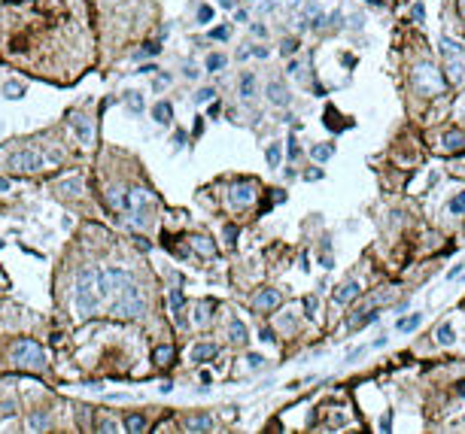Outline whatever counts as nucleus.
<instances>
[{
    "mask_svg": "<svg viewBox=\"0 0 465 434\" xmlns=\"http://www.w3.org/2000/svg\"><path fill=\"white\" fill-rule=\"evenodd\" d=\"M43 164H46V158L40 149H22V152L10 155V170H16V173H34Z\"/></svg>",
    "mask_w": 465,
    "mask_h": 434,
    "instance_id": "423d86ee",
    "label": "nucleus"
},
{
    "mask_svg": "<svg viewBox=\"0 0 465 434\" xmlns=\"http://www.w3.org/2000/svg\"><path fill=\"white\" fill-rule=\"evenodd\" d=\"M213 313H216V304H213V301H201V304H198V310H195V322H198L201 328H204V325H210Z\"/></svg>",
    "mask_w": 465,
    "mask_h": 434,
    "instance_id": "2eb2a0df",
    "label": "nucleus"
},
{
    "mask_svg": "<svg viewBox=\"0 0 465 434\" xmlns=\"http://www.w3.org/2000/svg\"><path fill=\"white\" fill-rule=\"evenodd\" d=\"M231 207H238V210H244V207H250L252 201H256V185L252 182H238V185H231Z\"/></svg>",
    "mask_w": 465,
    "mask_h": 434,
    "instance_id": "6e6552de",
    "label": "nucleus"
},
{
    "mask_svg": "<svg viewBox=\"0 0 465 434\" xmlns=\"http://www.w3.org/2000/svg\"><path fill=\"white\" fill-rule=\"evenodd\" d=\"M252 91H256V76L252 73H244V79H240V97H252Z\"/></svg>",
    "mask_w": 465,
    "mask_h": 434,
    "instance_id": "cd10ccee",
    "label": "nucleus"
},
{
    "mask_svg": "<svg viewBox=\"0 0 465 434\" xmlns=\"http://www.w3.org/2000/svg\"><path fill=\"white\" fill-rule=\"evenodd\" d=\"M12 362L18 368H30V371H43L46 368V355L40 349V343H34V340H18L12 346Z\"/></svg>",
    "mask_w": 465,
    "mask_h": 434,
    "instance_id": "7ed1b4c3",
    "label": "nucleus"
},
{
    "mask_svg": "<svg viewBox=\"0 0 465 434\" xmlns=\"http://www.w3.org/2000/svg\"><path fill=\"white\" fill-rule=\"evenodd\" d=\"M16 410V404H0V416H10Z\"/></svg>",
    "mask_w": 465,
    "mask_h": 434,
    "instance_id": "8fccbe9b",
    "label": "nucleus"
},
{
    "mask_svg": "<svg viewBox=\"0 0 465 434\" xmlns=\"http://www.w3.org/2000/svg\"><path fill=\"white\" fill-rule=\"evenodd\" d=\"M182 304H186V295H182L180 289H174V292L168 295V307H170L174 313H180V310H182Z\"/></svg>",
    "mask_w": 465,
    "mask_h": 434,
    "instance_id": "c85d7f7f",
    "label": "nucleus"
},
{
    "mask_svg": "<svg viewBox=\"0 0 465 434\" xmlns=\"http://www.w3.org/2000/svg\"><path fill=\"white\" fill-rule=\"evenodd\" d=\"M380 428H383V431H390V428H392V419H390V413H386V419H380Z\"/></svg>",
    "mask_w": 465,
    "mask_h": 434,
    "instance_id": "3c124183",
    "label": "nucleus"
},
{
    "mask_svg": "<svg viewBox=\"0 0 465 434\" xmlns=\"http://www.w3.org/2000/svg\"><path fill=\"white\" fill-rule=\"evenodd\" d=\"M128 201H131V210L137 213V225H146V210L152 207V194L146 188H131Z\"/></svg>",
    "mask_w": 465,
    "mask_h": 434,
    "instance_id": "0eeeda50",
    "label": "nucleus"
},
{
    "mask_svg": "<svg viewBox=\"0 0 465 434\" xmlns=\"http://www.w3.org/2000/svg\"><path fill=\"white\" fill-rule=\"evenodd\" d=\"M414 88H420L422 94H438L444 88V79L432 64H416L414 67Z\"/></svg>",
    "mask_w": 465,
    "mask_h": 434,
    "instance_id": "39448f33",
    "label": "nucleus"
},
{
    "mask_svg": "<svg viewBox=\"0 0 465 434\" xmlns=\"http://www.w3.org/2000/svg\"><path fill=\"white\" fill-rule=\"evenodd\" d=\"M280 301H283L280 292H274V289H262V292H256L252 307L262 310V313H270V310H277V307H280Z\"/></svg>",
    "mask_w": 465,
    "mask_h": 434,
    "instance_id": "9d476101",
    "label": "nucleus"
},
{
    "mask_svg": "<svg viewBox=\"0 0 465 434\" xmlns=\"http://www.w3.org/2000/svg\"><path fill=\"white\" fill-rule=\"evenodd\" d=\"M70 118V128H73V134L80 137V143L82 146H92V140H94V131H92V122L82 115V112H70L67 115Z\"/></svg>",
    "mask_w": 465,
    "mask_h": 434,
    "instance_id": "1a4fd4ad",
    "label": "nucleus"
},
{
    "mask_svg": "<svg viewBox=\"0 0 465 434\" xmlns=\"http://www.w3.org/2000/svg\"><path fill=\"white\" fill-rule=\"evenodd\" d=\"M447 73H450V79H459V73H462V67H459L456 61H450V67H447Z\"/></svg>",
    "mask_w": 465,
    "mask_h": 434,
    "instance_id": "a19ab883",
    "label": "nucleus"
},
{
    "mask_svg": "<svg viewBox=\"0 0 465 434\" xmlns=\"http://www.w3.org/2000/svg\"><path fill=\"white\" fill-rule=\"evenodd\" d=\"M207 18H210V6H201L198 9V21H207Z\"/></svg>",
    "mask_w": 465,
    "mask_h": 434,
    "instance_id": "09e8293b",
    "label": "nucleus"
},
{
    "mask_svg": "<svg viewBox=\"0 0 465 434\" xmlns=\"http://www.w3.org/2000/svg\"><path fill=\"white\" fill-rule=\"evenodd\" d=\"M258 337H262L264 343H274V331H270V328H262V331H258Z\"/></svg>",
    "mask_w": 465,
    "mask_h": 434,
    "instance_id": "37998d69",
    "label": "nucleus"
},
{
    "mask_svg": "<svg viewBox=\"0 0 465 434\" xmlns=\"http://www.w3.org/2000/svg\"><path fill=\"white\" fill-rule=\"evenodd\" d=\"M58 191H61L64 197H80V194H82V179H80V176H70V179H64V182L58 185Z\"/></svg>",
    "mask_w": 465,
    "mask_h": 434,
    "instance_id": "dca6fc26",
    "label": "nucleus"
},
{
    "mask_svg": "<svg viewBox=\"0 0 465 434\" xmlns=\"http://www.w3.org/2000/svg\"><path fill=\"white\" fill-rule=\"evenodd\" d=\"M374 322H377V310L353 313V316H350V331H356V328H368V325H374Z\"/></svg>",
    "mask_w": 465,
    "mask_h": 434,
    "instance_id": "ddd939ff",
    "label": "nucleus"
},
{
    "mask_svg": "<svg viewBox=\"0 0 465 434\" xmlns=\"http://www.w3.org/2000/svg\"><path fill=\"white\" fill-rule=\"evenodd\" d=\"M304 313H307V319H314V316H316V295H310L304 301Z\"/></svg>",
    "mask_w": 465,
    "mask_h": 434,
    "instance_id": "c9c22d12",
    "label": "nucleus"
},
{
    "mask_svg": "<svg viewBox=\"0 0 465 434\" xmlns=\"http://www.w3.org/2000/svg\"><path fill=\"white\" fill-rule=\"evenodd\" d=\"M268 97H270V103H277V106H286L289 103V91L280 82H270L268 85Z\"/></svg>",
    "mask_w": 465,
    "mask_h": 434,
    "instance_id": "a211bd4d",
    "label": "nucleus"
},
{
    "mask_svg": "<svg viewBox=\"0 0 465 434\" xmlns=\"http://www.w3.org/2000/svg\"><path fill=\"white\" fill-rule=\"evenodd\" d=\"M280 149H283L280 143H270V146H268L264 155H268V164H270V167H277V164H280Z\"/></svg>",
    "mask_w": 465,
    "mask_h": 434,
    "instance_id": "7c9ffc66",
    "label": "nucleus"
},
{
    "mask_svg": "<svg viewBox=\"0 0 465 434\" xmlns=\"http://www.w3.org/2000/svg\"><path fill=\"white\" fill-rule=\"evenodd\" d=\"M174 355H176L174 346H158V349L152 352V359H155V365H170V362H174Z\"/></svg>",
    "mask_w": 465,
    "mask_h": 434,
    "instance_id": "b1692460",
    "label": "nucleus"
},
{
    "mask_svg": "<svg viewBox=\"0 0 465 434\" xmlns=\"http://www.w3.org/2000/svg\"><path fill=\"white\" fill-rule=\"evenodd\" d=\"M0 246H4V240H0Z\"/></svg>",
    "mask_w": 465,
    "mask_h": 434,
    "instance_id": "6e6d98bb",
    "label": "nucleus"
},
{
    "mask_svg": "<svg viewBox=\"0 0 465 434\" xmlns=\"http://www.w3.org/2000/svg\"><path fill=\"white\" fill-rule=\"evenodd\" d=\"M128 283H131V276H128V270H122V267H104V270H98V295H100V298L119 295Z\"/></svg>",
    "mask_w": 465,
    "mask_h": 434,
    "instance_id": "20e7f679",
    "label": "nucleus"
},
{
    "mask_svg": "<svg viewBox=\"0 0 465 434\" xmlns=\"http://www.w3.org/2000/svg\"><path fill=\"white\" fill-rule=\"evenodd\" d=\"M441 143H444V149H450V152H459V149H465V134H462V131H447Z\"/></svg>",
    "mask_w": 465,
    "mask_h": 434,
    "instance_id": "6ab92c4d",
    "label": "nucleus"
},
{
    "mask_svg": "<svg viewBox=\"0 0 465 434\" xmlns=\"http://www.w3.org/2000/svg\"><path fill=\"white\" fill-rule=\"evenodd\" d=\"M295 49H298V43H295V39H283V55H292Z\"/></svg>",
    "mask_w": 465,
    "mask_h": 434,
    "instance_id": "ea45409f",
    "label": "nucleus"
},
{
    "mask_svg": "<svg viewBox=\"0 0 465 434\" xmlns=\"http://www.w3.org/2000/svg\"><path fill=\"white\" fill-rule=\"evenodd\" d=\"M234 240H238V228L228 225V228H225V243H234Z\"/></svg>",
    "mask_w": 465,
    "mask_h": 434,
    "instance_id": "58836bf2",
    "label": "nucleus"
},
{
    "mask_svg": "<svg viewBox=\"0 0 465 434\" xmlns=\"http://www.w3.org/2000/svg\"><path fill=\"white\" fill-rule=\"evenodd\" d=\"M356 295H359V283H356V280H346V283L334 292V301H338V304H350Z\"/></svg>",
    "mask_w": 465,
    "mask_h": 434,
    "instance_id": "9b49d317",
    "label": "nucleus"
},
{
    "mask_svg": "<svg viewBox=\"0 0 465 434\" xmlns=\"http://www.w3.org/2000/svg\"><path fill=\"white\" fill-rule=\"evenodd\" d=\"M210 97H216V94H213V88H201V91L195 94V100H198V103H207Z\"/></svg>",
    "mask_w": 465,
    "mask_h": 434,
    "instance_id": "4c0bfd02",
    "label": "nucleus"
},
{
    "mask_svg": "<svg viewBox=\"0 0 465 434\" xmlns=\"http://www.w3.org/2000/svg\"><path fill=\"white\" fill-rule=\"evenodd\" d=\"M210 36H216V39H228V27H216V30H210Z\"/></svg>",
    "mask_w": 465,
    "mask_h": 434,
    "instance_id": "a18cd8bd",
    "label": "nucleus"
},
{
    "mask_svg": "<svg viewBox=\"0 0 465 434\" xmlns=\"http://www.w3.org/2000/svg\"><path fill=\"white\" fill-rule=\"evenodd\" d=\"M110 207H112L116 213H125V210H131L128 191H122V188H112V191H110Z\"/></svg>",
    "mask_w": 465,
    "mask_h": 434,
    "instance_id": "4468645a",
    "label": "nucleus"
},
{
    "mask_svg": "<svg viewBox=\"0 0 465 434\" xmlns=\"http://www.w3.org/2000/svg\"><path fill=\"white\" fill-rule=\"evenodd\" d=\"M459 395H462V398H465V383H462V386H459Z\"/></svg>",
    "mask_w": 465,
    "mask_h": 434,
    "instance_id": "5fc2aeb1",
    "label": "nucleus"
},
{
    "mask_svg": "<svg viewBox=\"0 0 465 434\" xmlns=\"http://www.w3.org/2000/svg\"><path fill=\"white\" fill-rule=\"evenodd\" d=\"M164 85H170V76H168V73H164V76H158V79H155V88H158V91H162Z\"/></svg>",
    "mask_w": 465,
    "mask_h": 434,
    "instance_id": "c03bdc74",
    "label": "nucleus"
},
{
    "mask_svg": "<svg viewBox=\"0 0 465 434\" xmlns=\"http://www.w3.org/2000/svg\"><path fill=\"white\" fill-rule=\"evenodd\" d=\"M188 243L195 246V252H201V255H207V258H210L213 252H216L213 240H210V237H204V234H192V237H188Z\"/></svg>",
    "mask_w": 465,
    "mask_h": 434,
    "instance_id": "f8f14e48",
    "label": "nucleus"
},
{
    "mask_svg": "<svg viewBox=\"0 0 465 434\" xmlns=\"http://www.w3.org/2000/svg\"><path fill=\"white\" fill-rule=\"evenodd\" d=\"M310 152H314V158H316V161H328V158H332V152H334V149H332L328 143H320V146H314V149H310Z\"/></svg>",
    "mask_w": 465,
    "mask_h": 434,
    "instance_id": "c756f323",
    "label": "nucleus"
},
{
    "mask_svg": "<svg viewBox=\"0 0 465 434\" xmlns=\"http://www.w3.org/2000/svg\"><path fill=\"white\" fill-rule=\"evenodd\" d=\"M438 340H441V343H453V328H450L447 322L438 328Z\"/></svg>",
    "mask_w": 465,
    "mask_h": 434,
    "instance_id": "f704fd0d",
    "label": "nucleus"
},
{
    "mask_svg": "<svg viewBox=\"0 0 465 434\" xmlns=\"http://www.w3.org/2000/svg\"><path fill=\"white\" fill-rule=\"evenodd\" d=\"M28 428H30V431H46V428H49V416H46V413H34V416L28 419Z\"/></svg>",
    "mask_w": 465,
    "mask_h": 434,
    "instance_id": "a878e982",
    "label": "nucleus"
},
{
    "mask_svg": "<svg viewBox=\"0 0 465 434\" xmlns=\"http://www.w3.org/2000/svg\"><path fill=\"white\" fill-rule=\"evenodd\" d=\"M125 428H128L131 434H137V431H143V428H146V419H143L140 413H131V416L125 419Z\"/></svg>",
    "mask_w": 465,
    "mask_h": 434,
    "instance_id": "bb28decb",
    "label": "nucleus"
},
{
    "mask_svg": "<svg viewBox=\"0 0 465 434\" xmlns=\"http://www.w3.org/2000/svg\"><path fill=\"white\" fill-rule=\"evenodd\" d=\"M140 313H143V298H140V289H137L134 283H128V286L119 292L116 304H112V316H116V319H137Z\"/></svg>",
    "mask_w": 465,
    "mask_h": 434,
    "instance_id": "f03ea898",
    "label": "nucleus"
},
{
    "mask_svg": "<svg viewBox=\"0 0 465 434\" xmlns=\"http://www.w3.org/2000/svg\"><path fill=\"white\" fill-rule=\"evenodd\" d=\"M304 179H307V182H310V179H322V170H307Z\"/></svg>",
    "mask_w": 465,
    "mask_h": 434,
    "instance_id": "de8ad7c7",
    "label": "nucleus"
},
{
    "mask_svg": "<svg viewBox=\"0 0 465 434\" xmlns=\"http://www.w3.org/2000/svg\"><path fill=\"white\" fill-rule=\"evenodd\" d=\"M128 109H131V112H143V97H140L137 91L128 94Z\"/></svg>",
    "mask_w": 465,
    "mask_h": 434,
    "instance_id": "473e14b6",
    "label": "nucleus"
},
{
    "mask_svg": "<svg viewBox=\"0 0 465 434\" xmlns=\"http://www.w3.org/2000/svg\"><path fill=\"white\" fill-rule=\"evenodd\" d=\"M228 334H231V340H234V343H246V325H244L240 319H231Z\"/></svg>",
    "mask_w": 465,
    "mask_h": 434,
    "instance_id": "5701e85b",
    "label": "nucleus"
},
{
    "mask_svg": "<svg viewBox=\"0 0 465 434\" xmlns=\"http://www.w3.org/2000/svg\"><path fill=\"white\" fill-rule=\"evenodd\" d=\"M298 155H301V149H298V140L292 137L289 140V158H298Z\"/></svg>",
    "mask_w": 465,
    "mask_h": 434,
    "instance_id": "79ce46f5",
    "label": "nucleus"
},
{
    "mask_svg": "<svg viewBox=\"0 0 465 434\" xmlns=\"http://www.w3.org/2000/svg\"><path fill=\"white\" fill-rule=\"evenodd\" d=\"M152 115H155V122H158V125H170L174 106H170L168 100H158V103H155V109H152Z\"/></svg>",
    "mask_w": 465,
    "mask_h": 434,
    "instance_id": "f3484780",
    "label": "nucleus"
},
{
    "mask_svg": "<svg viewBox=\"0 0 465 434\" xmlns=\"http://www.w3.org/2000/svg\"><path fill=\"white\" fill-rule=\"evenodd\" d=\"M456 9H459V15L465 18V0H459V6H456Z\"/></svg>",
    "mask_w": 465,
    "mask_h": 434,
    "instance_id": "864d4df0",
    "label": "nucleus"
},
{
    "mask_svg": "<svg viewBox=\"0 0 465 434\" xmlns=\"http://www.w3.org/2000/svg\"><path fill=\"white\" fill-rule=\"evenodd\" d=\"M98 273L92 267H82L76 273V310L80 316H92L98 307Z\"/></svg>",
    "mask_w": 465,
    "mask_h": 434,
    "instance_id": "f257e3e1",
    "label": "nucleus"
},
{
    "mask_svg": "<svg viewBox=\"0 0 465 434\" xmlns=\"http://www.w3.org/2000/svg\"><path fill=\"white\" fill-rule=\"evenodd\" d=\"M213 428V416H192L186 422V431H210Z\"/></svg>",
    "mask_w": 465,
    "mask_h": 434,
    "instance_id": "412c9836",
    "label": "nucleus"
},
{
    "mask_svg": "<svg viewBox=\"0 0 465 434\" xmlns=\"http://www.w3.org/2000/svg\"><path fill=\"white\" fill-rule=\"evenodd\" d=\"M441 49H444V55H447V58H453V55H459V52H462L459 46H453V43H450V39H441Z\"/></svg>",
    "mask_w": 465,
    "mask_h": 434,
    "instance_id": "e433bc0d",
    "label": "nucleus"
},
{
    "mask_svg": "<svg viewBox=\"0 0 465 434\" xmlns=\"http://www.w3.org/2000/svg\"><path fill=\"white\" fill-rule=\"evenodd\" d=\"M225 67V55H210L207 58V70L213 73V70H222Z\"/></svg>",
    "mask_w": 465,
    "mask_h": 434,
    "instance_id": "72a5a7b5",
    "label": "nucleus"
},
{
    "mask_svg": "<svg viewBox=\"0 0 465 434\" xmlns=\"http://www.w3.org/2000/svg\"><path fill=\"white\" fill-rule=\"evenodd\" d=\"M447 210H450L453 216H465V191H459V194H453V197H450Z\"/></svg>",
    "mask_w": 465,
    "mask_h": 434,
    "instance_id": "393cba45",
    "label": "nucleus"
},
{
    "mask_svg": "<svg viewBox=\"0 0 465 434\" xmlns=\"http://www.w3.org/2000/svg\"><path fill=\"white\" fill-rule=\"evenodd\" d=\"M216 352L219 349L213 343H198L195 349H192V359H195V362H210V359H216Z\"/></svg>",
    "mask_w": 465,
    "mask_h": 434,
    "instance_id": "aec40b11",
    "label": "nucleus"
},
{
    "mask_svg": "<svg viewBox=\"0 0 465 434\" xmlns=\"http://www.w3.org/2000/svg\"><path fill=\"white\" fill-rule=\"evenodd\" d=\"M4 91H6V97H12V100H16V97H22V94H24V85H22V82H6V85H4Z\"/></svg>",
    "mask_w": 465,
    "mask_h": 434,
    "instance_id": "2f4dec72",
    "label": "nucleus"
},
{
    "mask_svg": "<svg viewBox=\"0 0 465 434\" xmlns=\"http://www.w3.org/2000/svg\"><path fill=\"white\" fill-rule=\"evenodd\" d=\"M422 15H426V12H422V3H416V6H414V18L422 21Z\"/></svg>",
    "mask_w": 465,
    "mask_h": 434,
    "instance_id": "603ef678",
    "label": "nucleus"
},
{
    "mask_svg": "<svg viewBox=\"0 0 465 434\" xmlns=\"http://www.w3.org/2000/svg\"><path fill=\"white\" fill-rule=\"evenodd\" d=\"M98 431H116V422L104 419V422H98Z\"/></svg>",
    "mask_w": 465,
    "mask_h": 434,
    "instance_id": "49530a36",
    "label": "nucleus"
},
{
    "mask_svg": "<svg viewBox=\"0 0 465 434\" xmlns=\"http://www.w3.org/2000/svg\"><path fill=\"white\" fill-rule=\"evenodd\" d=\"M420 325H422V316H420V313H410L408 319L398 322V331H402V334H410V331H416Z\"/></svg>",
    "mask_w": 465,
    "mask_h": 434,
    "instance_id": "4be33fe9",
    "label": "nucleus"
}]
</instances>
